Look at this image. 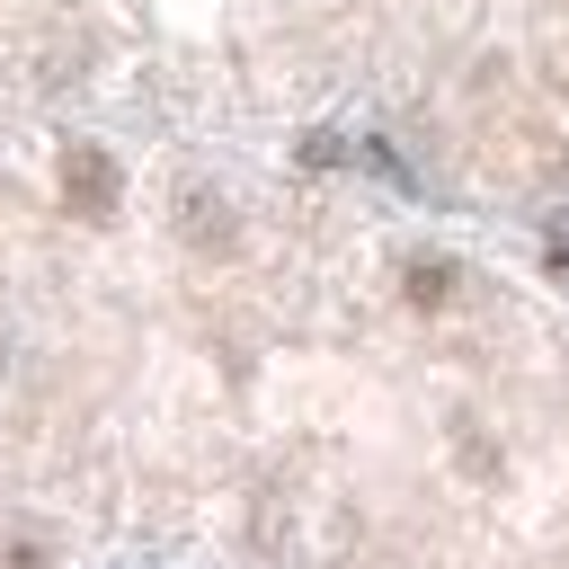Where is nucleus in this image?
<instances>
[{"label":"nucleus","instance_id":"2","mask_svg":"<svg viewBox=\"0 0 569 569\" xmlns=\"http://www.w3.org/2000/svg\"><path fill=\"white\" fill-rule=\"evenodd\" d=\"M400 293H409V302H418V311H445V302H453V267H445V258H418V267H409V284H400Z\"/></svg>","mask_w":569,"mask_h":569},{"label":"nucleus","instance_id":"1","mask_svg":"<svg viewBox=\"0 0 569 569\" xmlns=\"http://www.w3.org/2000/svg\"><path fill=\"white\" fill-rule=\"evenodd\" d=\"M62 204H71L80 222H116V213H124V169H116L107 142H71V151H62Z\"/></svg>","mask_w":569,"mask_h":569}]
</instances>
